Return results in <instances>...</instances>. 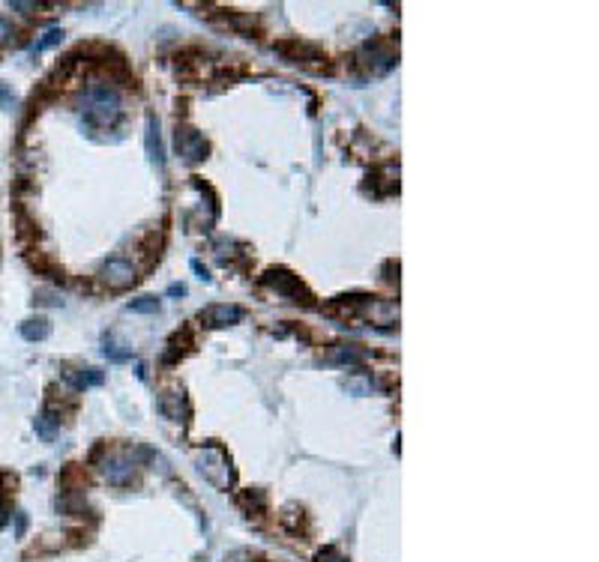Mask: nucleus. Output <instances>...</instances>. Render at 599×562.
I'll use <instances>...</instances> for the list:
<instances>
[{"mask_svg": "<svg viewBox=\"0 0 599 562\" xmlns=\"http://www.w3.org/2000/svg\"><path fill=\"white\" fill-rule=\"evenodd\" d=\"M345 389L348 392H354V395H369V389H372V377L369 374H354V377H348L345 380Z\"/></svg>", "mask_w": 599, "mask_h": 562, "instance_id": "19", "label": "nucleus"}, {"mask_svg": "<svg viewBox=\"0 0 599 562\" xmlns=\"http://www.w3.org/2000/svg\"><path fill=\"white\" fill-rule=\"evenodd\" d=\"M13 102H15V99H13V93H9V87L0 84V105H4V108H13Z\"/></svg>", "mask_w": 599, "mask_h": 562, "instance_id": "23", "label": "nucleus"}, {"mask_svg": "<svg viewBox=\"0 0 599 562\" xmlns=\"http://www.w3.org/2000/svg\"><path fill=\"white\" fill-rule=\"evenodd\" d=\"M60 39H63V30H60V27H51L46 36H42L36 45H33V51H46V48H51V45H58Z\"/></svg>", "mask_w": 599, "mask_h": 562, "instance_id": "20", "label": "nucleus"}, {"mask_svg": "<svg viewBox=\"0 0 599 562\" xmlns=\"http://www.w3.org/2000/svg\"><path fill=\"white\" fill-rule=\"evenodd\" d=\"M102 476L108 479V485H114V488H132L138 481V460L126 452L108 455L105 464H102Z\"/></svg>", "mask_w": 599, "mask_h": 562, "instance_id": "4", "label": "nucleus"}, {"mask_svg": "<svg viewBox=\"0 0 599 562\" xmlns=\"http://www.w3.org/2000/svg\"><path fill=\"white\" fill-rule=\"evenodd\" d=\"M195 467L216 491H234L237 470H234V464H231V458L225 455V448L222 446H213V443L201 446L195 452Z\"/></svg>", "mask_w": 599, "mask_h": 562, "instance_id": "2", "label": "nucleus"}, {"mask_svg": "<svg viewBox=\"0 0 599 562\" xmlns=\"http://www.w3.org/2000/svg\"><path fill=\"white\" fill-rule=\"evenodd\" d=\"M99 278L114 290H126L138 281V269L132 261H126V257H108V261L99 266Z\"/></svg>", "mask_w": 599, "mask_h": 562, "instance_id": "6", "label": "nucleus"}, {"mask_svg": "<svg viewBox=\"0 0 599 562\" xmlns=\"http://www.w3.org/2000/svg\"><path fill=\"white\" fill-rule=\"evenodd\" d=\"M81 117L90 129H111L123 117V102H120L117 87L96 81L84 90L81 96Z\"/></svg>", "mask_w": 599, "mask_h": 562, "instance_id": "1", "label": "nucleus"}, {"mask_svg": "<svg viewBox=\"0 0 599 562\" xmlns=\"http://www.w3.org/2000/svg\"><path fill=\"white\" fill-rule=\"evenodd\" d=\"M13 36V25H9V18H0V42H6Z\"/></svg>", "mask_w": 599, "mask_h": 562, "instance_id": "25", "label": "nucleus"}, {"mask_svg": "<svg viewBox=\"0 0 599 562\" xmlns=\"http://www.w3.org/2000/svg\"><path fill=\"white\" fill-rule=\"evenodd\" d=\"M18 332H21V338H25V341H46L48 335H51V323L46 317H33V320L21 323Z\"/></svg>", "mask_w": 599, "mask_h": 562, "instance_id": "15", "label": "nucleus"}, {"mask_svg": "<svg viewBox=\"0 0 599 562\" xmlns=\"http://www.w3.org/2000/svg\"><path fill=\"white\" fill-rule=\"evenodd\" d=\"M126 308L135 311V314H156V311L162 308V302H159L156 296H141V299H132Z\"/></svg>", "mask_w": 599, "mask_h": 562, "instance_id": "18", "label": "nucleus"}, {"mask_svg": "<svg viewBox=\"0 0 599 562\" xmlns=\"http://www.w3.org/2000/svg\"><path fill=\"white\" fill-rule=\"evenodd\" d=\"M273 48L279 51L285 60H291V63H300V60H324V51H321L318 45H312V42L285 39V42H276Z\"/></svg>", "mask_w": 599, "mask_h": 562, "instance_id": "9", "label": "nucleus"}, {"mask_svg": "<svg viewBox=\"0 0 599 562\" xmlns=\"http://www.w3.org/2000/svg\"><path fill=\"white\" fill-rule=\"evenodd\" d=\"M25 530H27V514L25 512H15V533L25 535Z\"/></svg>", "mask_w": 599, "mask_h": 562, "instance_id": "24", "label": "nucleus"}, {"mask_svg": "<svg viewBox=\"0 0 599 562\" xmlns=\"http://www.w3.org/2000/svg\"><path fill=\"white\" fill-rule=\"evenodd\" d=\"M183 294H186L183 285H171V287H168V296H183Z\"/></svg>", "mask_w": 599, "mask_h": 562, "instance_id": "28", "label": "nucleus"}, {"mask_svg": "<svg viewBox=\"0 0 599 562\" xmlns=\"http://www.w3.org/2000/svg\"><path fill=\"white\" fill-rule=\"evenodd\" d=\"M33 302H42V306H60L63 299H58V296H51V294H36V299Z\"/></svg>", "mask_w": 599, "mask_h": 562, "instance_id": "26", "label": "nucleus"}, {"mask_svg": "<svg viewBox=\"0 0 599 562\" xmlns=\"http://www.w3.org/2000/svg\"><path fill=\"white\" fill-rule=\"evenodd\" d=\"M159 410L165 419L171 422H189V401H186L183 389H174V392H162L159 395Z\"/></svg>", "mask_w": 599, "mask_h": 562, "instance_id": "10", "label": "nucleus"}, {"mask_svg": "<svg viewBox=\"0 0 599 562\" xmlns=\"http://www.w3.org/2000/svg\"><path fill=\"white\" fill-rule=\"evenodd\" d=\"M360 60L369 66L375 75H384L398 63V51H393V45H386L381 39H369L360 48Z\"/></svg>", "mask_w": 599, "mask_h": 562, "instance_id": "7", "label": "nucleus"}, {"mask_svg": "<svg viewBox=\"0 0 599 562\" xmlns=\"http://www.w3.org/2000/svg\"><path fill=\"white\" fill-rule=\"evenodd\" d=\"M246 317V311L240 306H228V302H216V306H207L201 314H198V320L210 329H222V326H234Z\"/></svg>", "mask_w": 599, "mask_h": 562, "instance_id": "8", "label": "nucleus"}, {"mask_svg": "<svg viewBox=\"0 0 599 562\" xmlns=\"http://www.w3.org/2000/svg\"><path fill=\"white\" fill-rule=\"evenodd\" d=\"M384 273H386L384 275L386 281H398V261H386L384 263Z\"/></svg>", "mask_w": 599, "mask_h": 562, "instance_id": "22", "label": "nucleus"}, {"mask_svg": "<svg viewBox=\"0 0 599 562\" xmlns=\"http://www.w3.org/2000/svg\"><path fill=\"white\" fill-rule=\"evenodd\" d=\"M237 502H240V509L246 512L249 518H252V512H255V514H264V512H267V500H264V491H246V493H240Z\"/></svg>", "mask_w": 599, "mask_h": 562, "instance_id": "17", "label": "nucleus"}, {"mask_svg": "<svg viewBox=\"0 0 599 562\" xmlns=\"http://www.w3.org/2000/svg\"><path fill=\"white\" fill-rule=\"evenodd\" d=\"M324 359L330 365H363L369 359V350H363L357 344H336Z\"/></svg>", "mask_w": 599, "mask_h": 562, "instance_id": "11", "label": "nucleus"}, {"mask_svg": "<svg viewBox=\"0 0 599 562\" xmlns=\"http://www.w3.org/2000/svg\"><path fill=\"white\" fill-rule=\"evenodd\" d=\"M174 147L189 165L204 162L207 153H210V144H207L204 135L192 126H180V123H177V132H174Z\"/></svg>", "mask_w": 599, "mask_h": 562, "instance_id": "5", "label": "nucleus"}, {"mask_svg": "<svg viewBox=\"0 0 599 562\" xmlns=\"http://www.w3.org/2000/svg\"><path fill=\"white\" fill-rule=\"evenodd\" d=\"M60 422H63V416L48 404V407L42 410L36 419H33V428H36V434L42 437V440H54V437H58V431H60Z\"/></svg>", "mask_w": 599, "mask_h": 562, "instance_id": "13", "label": "nucleus"}, {"mask_svg": "<svg viewBox=\"0 0 599 562\" xmlns=\"http://www.w3.org/2000/svg\"><path fill=\"white\" fill-rule=\"evenodd\" d=\"M144 141H147V156L153 165H165V147H162V135H159V120L156 117H147V135H144Z\"/></svg>", "mask_w": 599, "mask_h": 562, "instance_id": "14", "label": "nucleus"}, {"mask_svg": "<svg viewBox=\"0 0 599 562\" xmlns=\"http://www.w3.org/2000/svg\"><path fill=\"white\" fill-rule=\"evenodd\" d=\"M102 353H105L108 362L123 365V362H129V359H132V347L120 344V341L114 338V335H105V338H102Z\"/></svg>", "mask_w": 599, "mask_h": 562, "instance_id": "16", "label": "nucleus"}, {"mask_svg": "<svg viewBox=\"0 0 599 562\" xmlns=\"http://www.w3.org/2000/svg\"><path fill=\"white\" fill-rule=\"evenodd\" d=\"M63 380L75 392H84V389H93V386H102L105 374L99 368H79V371H63Z\"/></svg>", "mask_w": 599, "mask_h": 562, "instance_id": "12", "label": "nucleus"}, {"mask_svg": "<svg viewBox=\"0 0 599 562\" xmlns=\"http://www.w3.org/2000/svg\"><path fill=\"white\" fill-rule=\"evenodd\" d=\"M261 285L264 287H270L276 296H282L288 302H300V306H315V296L306 290V285L300 281V275H294L291 269H285V266H273L267 269V273L261 275Z\"/></svg>", "mask_w": 599, "mask_h": 562, "instance_id": "3", "label": "nucleus"}, {"mask_svg": "<svg viewBox=\"0 0 599 562\" xmlns=\"http://www.w3.org/2000/svg\"><path fill=\"white\" fill-rule=\"evenodd\" d=\"M192 269L198 273V278H201V281H210V269H207L201 261H192Z\"/></svg>", "mask_w": 599, "mask_h": 562, "instance_id": "27", "label": "nucleus"}, {"mask_svg": "<svg viewBox=\"0 0 599 562\" xmlns=\"http://www.w3.org/2000/svg\"><path fill=\"white\" fill-rule=\"evenodd\" d=\"M315 562H348L345 556L339 554L336 547H324V550H318V556H315Z\"/></svg>", "mask_w": 599, "mask_h": 562, "instance_id": "21", "label": "nucleus"}]
</instances>
